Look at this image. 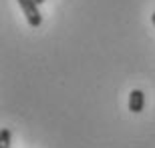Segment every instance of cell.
<instances>
[{"label": "cell", "instance_id": "obj_5", "mask_svg": "<svg viewBox=\"0 0 155 148\" xmlns=\"http://www.w3.org/2000/svg\"><path fill=\"white\" fill-rule=\"evenodd\" d=\"M35 2H36V4H42V2H45V0H35Z\"/></svg>", "mask_w": 155, "mask_h": 148}, {"label": "cell", "instance_id": "obj_1", "mask_svg": "<svg viewBox=\"0 0 155 148\" xmlns=\"http://www.w3.org/2000/svg\"><path fill=\"white\" fill-rule=\"evenodd\" d=\"M18 4H20L24 16H26V22L32 28H38L40 24H42V16H40V12H38V4H36L35 0H18Z\"/></svg>", "mask_w": 155, "mask_h": 148}, {"label": "cell", "instance_id": "obj_4", "mask_svg": "<svg viewBox=\"0 0 155 148\" xmlns=\"http://www.w3.org/2000/svg\"><path fill=\"white\" fill-rule=\"evenodd\" d=\"M151 20H153V26H155V12H153V14H151Z\"/></svg>", "mask_w": 155, "mask_h": 148}, {"label": "cell", "instance_id": "obj_2", "mask_svg": "<svg viewBox=\"0 0 155 148\" xmlns=\"http://www.w3.org/2000/svg\"><path fill=\"white\" fill-rule=\"evenodd\" d=\"M145 106V94L141 90H131L129 94V110L133 114H139Z\"/></svg>", "mask_w": 155, "mask_h": 148}, {"label": "cell", "instance_id": "obj_3", "mask_svg": "<svg viewBox=\"0 0 155 148\" xmlns=\"http://www.w3.org/2000/svg\"><path fill=\"white\" fill-rule=\"evenodd\" d=\"M12 144V134L8 128H2V132H0V148H10Z\"/></svg>", "mask_w": 155, "mask_h": 148}]
</instances>
